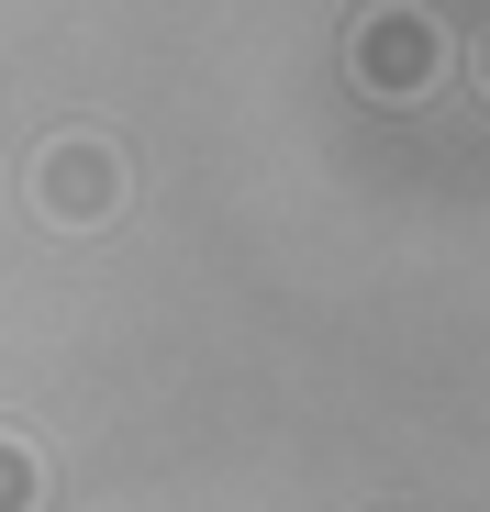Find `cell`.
Masks as SVG:
<instances>
[{"instance_id":"1","label":"cell","mask_w":490,"mask_h":512,"mask_svg":"<svg viewBox=\"0 0 490 512\" xmlns=\"http://www.w3.org/2000/svg\"><path fill=\"white\" fill-rule=\"evenodd\" d=\"M34 201H45V223H101V212L123 201V156H112L101 134H67V145L34 167Z\"/></svg>"},{"instance_id":"2","label":"cell","mask_w":490,"mask_h":512,"mask_svg":"<svg viewBox=\"0 0 490 512\" xmlns=\"http://www.w3.org/2000/svg\"><path fill=\"white\" fill-rule=\"evenodd\" d=\"M424 67H435V34L413 12H379L357 34V78H368V90H424Z\"/></svg>"},{"instance_id":"3","label":"cell","mask_w":490,"mask_h":512,"mask_svg":"<svg viewBox=\"0 0 490 512\" xmlns=\"http://www.w3.org/2000/svg\"><path fill=\"white\" fill-rule=\"evenodd\" d=\"M45 501V468H34V446L23 435H0V512H34Z\"/></svg>"},{"instance_id":"4","label":"cell","mask_w":490,"mask_h":512,"mask_svg":"<svg viewBox=\"0 0 490 512\" xmlns=\"http://www.w3.org/2000/svg\"><path fill=\"white\" fill-rule=\"evenodd\" d=\"M479 78H490V45H479Z\"/></svg>"}]
</instances>
